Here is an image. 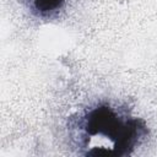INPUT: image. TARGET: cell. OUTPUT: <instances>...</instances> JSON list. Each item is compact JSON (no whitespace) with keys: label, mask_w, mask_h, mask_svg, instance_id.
<instances>
[{"label":"cell","mask_w":157,"mask_h":157,"mask_svg":"<svg viewBox=\"0 0 157 157\" xmlns=\"http://www.w3.org/2000/svg\"><path fill=\"white\" fill-rule=\"evenodd\" d=\"M29 11L39 18H53L64 9L66 0H26Z\"/></svg>","instance_id":"7a4b0ae2"},{"label":"cell","mask_w":157,"mask_h":157,"mask_svg":"<svg viewBox=\"0 0 157 157\" xmlns=\"http://www.w3.org/2000/svg\"><path fill=\"white\" fill-rule=\"evenodd\" d=\"M67 129L78 153L98 157L130 156L148 135L144 119L110 103L96 104L71 117Z\"/></svg>","instance_id":"6da1fadb"}]
</instances>
